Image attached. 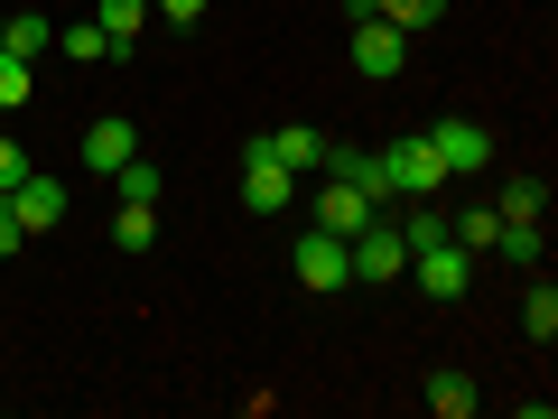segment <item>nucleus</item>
<instances>
[{"instance_id":"f257e3e1","label":"nucleus","mask_w":558,"mask_h":419,"mask_svg":"<svg viewBox=\"0 0 558 419\" xmlns=\"http://www.w3.org/2000/svg\"><path fill=\"white\" fill-rule=\"evenodd\" d=\"M344 261H354V279H363V289H391V279L400 271H410V242H400L391 234V224H363V234H344Z\"/></svg>"},{"instance_id":"f03ea898","label":"nucleus","mask_w":558,"mask_h":419,"mask_svg":"<svg viewBox=\"0 0 558 419\" xmlns=\"http://www.w3.org/2000/svg\"><path fill=\"white\" fill-rule=\"evenodd\" d=\"M381 178H391V196H438V149H428V131L418 140H391V149H381Z\"/></svg>"},{"instance_id":"7ed1b4c3","label":"nucleus","mask_w":558,"mask_h":419,"mask_svg":"<svg viewBox=\"0 0 558 419\" xmlns=\"http://www.w3.org/2000/svg\"><path fill=\"white\" fill-rule=\"evenodd\" d=\"M289 261H299V279L317 289V299L354 279V261H344V234H326V224H307V234H299V252H289Z\"/></svg>"},{"instance_id":"20e7f679","label":"nucleus","mask_w":558,"mask_h":419,"mask_svg":"<svg viewBox=\"0 0 558 419\" xmlns=\"http://www.w3.org/2000/svg\"><path fill=\"white\" fill-rule=\"evenodd\" d=\"M400 65H410V38H400L391 20H354V75H373V84H391Z\"/></svg>"},{"instance_id":"39448f33","label":"nucleus","mask_w":558,"mask_h":419,"mask_svg":"<svg viewBox=\"0 0 558 419\" xmlns=\"http://www.w3.org/2000/svg\"><path fill=\"white\" fill-rule=\"evenodd\" d=\"M289 168L270 159V140H252V149H242V205H252V215H279V205H289Z\"/></svg>"},{"instance_id":"423d86ee","label":"nucleus","mask_w":558,"mask_h":419,"mask_svg":"<svg viewBox=\"0 0 558 419\" xmlns=\"http://www.w3.org/2000/svg\"><path fill=\"white\" fill-rule=\"evenodd\" d=\"M10 205H20V234H57V224H65V178L28 168V178L10 187Z\"/></svg>"},{"instance_id":"0eeeda50","label":"nucleus","mask_w":558,"mask_h":419,"mask_svg":"<svg viewBox=\"0 0 558 419\" xmlns=\"http://www.w3.org/2000/svg\"><path fill=\"white\" fill-rule=\"evenodd\" d=\"M428 149H438V168H484V159H494L484 121H465V112H447L438 131H428Z\"/></svg>"},{"instance_id":"6e6552de","label":"nucleus","mask_w":558,"mask_h":419,"mask_svg":"<svg viewBox=\"0 0 558 419\" xmlns=\"http://www.w3.org/2000/svg\"><path fill=\"white\" fill-rule=\"evenodd\" d=\"M410 279L428 299H465V252L457 242H428V252H410Z\"/></svg>"},{"instance_id":"1a4fd4ad","label":"nucleus","mask_w":558,"mask_h":419,"mask_svg":"<svg viewBox=\"0 0 558 419\" xmlns=\"http://www.w3.org/2000/svg\"><path fill=\"white\" fill-rule=\"evenodd\" d=\"M373 215H381V205L363 196L354 178H336V187H317V224H326V234H363V224H373Z\"/></svg>"},{"instance_id":"9d476101","label":"nucleus","mask_w":558,"mask_h":419,"mask_svg":"<svg viewBox=\"0 0 558 419\" xmlns=\"http://www.w3.org/2000/svg\"><path fill=\"white\" fill-rule=\"evenodd\" d=\"M131 149H140V131H131V121H84V168H94V178H112V168L131 159Z\"/></svg>"},{"instance_id":"9b49d317","label":"nucleus","mask_w":558,"mask_h":419,"mask_svg":"<svg viewBox=\"0 0 558 419\" xmlns=\"http://www.w3.org/2000/svg\"><path fill=\"white\" fill-rule=\"evenodd\" d=\"M326 168H336V178H354L373 205H391V178H381V149H326Z\"/></svg>"},{"instance_id":"f8f14e48","label":"nucleus","mask_w":558,"mask_h":419,"mask_svg":"<svg viewBox=\"0 0 558 419\" xmlns=\"http://www.w3.org/2000/svg\"><path fill=\"white\" fill-rule=\"evenodd\" d=\"M270 159L289 168V178H299V168H326V140L307 131V121H289V131H270Z\"/></svg>"},{"instance_id":"ddd939ff","label":"nucleus","mask_w":558,"mask_h":419,"mask_svg":"<svg viewBox=\"0 0 558 419\" xmlns=\"http://www.w3.org/2000/svg\"><path fill=\"white\" fill-rule=\"evenodd\" d=\"M57 47H65L75 65H94V57H131V47H112V38H102V20H75V28H57Z\"/></svg>"},{"instance_id":"4468645a","label":"nucleus","mask_w":558,"mask_h":419,"mask_svg":"<svg viewBox=\"0 0 558 419\" xmlns=\"http://www.w3.org/2000/svg\"><path fill=\"white\" fill-rule=\"evenodd\" d=\"M494 215H502V224H539V215H549V187H539V178H512Z\"/></svg>"},{"instance_id":"2eb2a0df","label":"nucleus","mask_w":558,"mask_h":419,"mask_svg":"<svg viewBox=\"0 0 558 419\" xmlns=\"http://www.w3.org/2000/svg\"><path fill=\"white\" fill-rule=\"evenodd\" d=\"M428 410L438 419H475V382L465 373H428Z\"/></svg>"},{"instance_id":"dca6fc26","label":"nucleus","mask_w":558,"mask_h":419,"mask_svg":"<svg viewBox=\"0 0 558 419\" xmlns=\"http://www.w3.org/2000/svg\"><path fill=\"white\" fill-rule=\"evenodd\" d=\"M94 20H102V38H112V47H131L140 28H149V0H102Z\"/></svg>"},{"instance_id":"f3484780","label":"nucleus","mask_w":558,"mask_h":419,"mask_svg":"<svg viewBox=\"0 0 558 419\" xmlns=\"http://www.w3.org/2000/svg\"><path fill=\"white\" fill-rule=\"evenodd\" d=\"M112 242H121V252H149V242H159V205H121V215H112Z\"/></svg>"},{"instance_id":"a211bd4d","label":"nucleus","mask_w":558,"mask_h":419,"mask_svg":"<svg viewBox=\"0 0 558 419\" xmlns=\"http://www.w3.org/2000/svg\"><path fill=\"white\" fill-rule=\"evenodd\" d=\"M0 47H10V57H38V47H57V28H47L38 10H20V20H0Z\"/></svg>"},{"instance_id":"6ab92c4d","label":"nucleus","mask_w":558,"mask_h":419,"mask_svg":"<svg viewBox=\"0 0 558 419\" xmlns=\"http://www.w3.org/2000/svg\"><path fill=\"white\" fill-rule=\"evenodd\" d=\"M112 187H121V205H159V168L140 159V149H131V159L112 168Z\"/></svg>"},{"instance_id":"aec40b11","label":"nucleus","mask_w":558,"mask_h":419,"mask_svg":"<svg viewBox=\"0 0 558 419\" xmlns=\"http://www.w3.org/2000/svg\"><path fill=\"white\" fill-rule=\"evenodd\" d=\"M400 242H410V252H428V242H447V215L428 196H410V215H400Z\"/></svg>"},{"instance_id":"412c9836","label":"nucleus","mask_w":558,"mask_h":419,"mask_svg":"<svg viewBox=\"0 0 558 419\" xmlns=\"http://www.w3.org/2000/svg\"><path fill=\"white\" fill-rule=\"evenodd\" d=\"M381 20H391L400 38H418V28H438V20H447V0H381Z\"/></svg>"},{"instance_id":"4be33fe9","label":"nucleus","mask_w":558,"mask_h":419,"mask_svg":"<svg viewBox=\"0 0 558 419\" xmlns=\"http://www.w3.org/2000/svg\"><path fill=\"white\" fill-rule=\"evenodd\" d=\"M521 326H531V345H549V336H558V289H549V279L521 299Z\"/></svg>"},{"instance_id":"5701e85b","label":"nucleus","mask_w":558,"mask_h":419,"mask_svg":"<svg viewBox=\"0 0 558 419\" xmlns=\"http://www.w3.org/2000/svg\"><path fill=\"white\" fill-rule=\"evenodd\" d=\"M28 94H38V84H28V57H10V47H0V112H20Z\"/></svg>"},{"instance_id":"b1692460","label":"nucleus","mask_w":558,"mask_h":419,"mask_svg":"<svg viewBox=\"0 0 558 419\" xmlns=\"http://www.w3.org/2000/svg\"><path fill=\"white\" fill-rule=\"evenodd\" d=\"M494 234H502V215H494V205H475L465 224H447V242H457V252H475V242H494Z\"/></svg>"},{"instance_id":"393cba45","label":"nucleus","mask_w":558,"mask_h":419,"mask_svg":"<svg viewBox=\"0 0 558 419\" xmlns=\"http://www.w3.org/2000/svg\"><path fill=\"white\" fill-rule=\"evenodd\" d=\"M215 0H149V20H168V28H196Z\"/></svg>"},{"instance_id":"a878e982","label":"nucleus","mask_w":558,"mask_h":419,"mask_svg":"<svg viewBox=\"0 0 558 419\" xmlns=\"http://www.w3.org/2000/svg\"><path fill=\"white\" fill-rule=\"evenodd\" d=\"M20 178H28V159H20V140L0 131V196H10V187H20Z\"/></svg>"},{"instance_id":"bb28decb","label":"nucleus","mask_w":558,"mask_h":419,"mask_svg":"<svg viewBox=\"0 0 558 419\" xmlns=\"http://www.w3.org/2000/svg\"><path fill=\"white\" fill-rule=\"evenodd\" d=\"M20 242H28V234H20V205L0 196V252H20Z\"/></svg>"},{"instance_id":"cd10ccee","label":"nucleus","mask_w":558,"mask_h":419,"mask_svg":"<svg viewBox=\"0 0 558 419\" xmlns=\"http://www.w3.org/2000/svg\"><path fill=\"white\" fill-rule=\"evenodd\" d=\"M344 10H354V20H381V0H344Z\"/></svg>"},{"instance_id":"c85d7f7f","label":"nucleus","mask_w":558,"mask_h":419,"mask_svg":"<svg viewBox=\"0 0 558 419\" xmlns=\"http://www.w3.org/2000/svg\"><path fill=\"white\" fill-rule=\"evenodd\" d=\"M0 20H10V10H0Z\"/></svg>"}]
</instances>
